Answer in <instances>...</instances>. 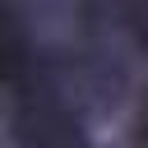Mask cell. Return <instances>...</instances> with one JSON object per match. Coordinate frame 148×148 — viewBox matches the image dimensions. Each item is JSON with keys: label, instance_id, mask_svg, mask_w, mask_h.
Here are the masks:
<instances>
[{"label": "cell", "instance_id": "1", "mask_svg": "<svg viewBox=\"0 0 148 148\" xmlns=\"http://www.w3.org/2000/svg\"><path fill=\"white\" fill-rule=\"evenodd\" d=\"M32 148H83V143H79V139L69 134V130H42Z\"/></svg>", "mask_w": 148, "mask_h": 148}, {"label": "cell", "instance_id": "2", "mask_svg": "<svg viewBox=\"0 0 148 148\" xmlns=\"http://www.w3.org/2000/svg\"><path fill=\"white\" fill-rule=\"evenodd\" d=\"M139 143L148 148V111H143V125H139Z\"/></svg>", "mask_w": 148, "mask_h": 148}]
</instances>
